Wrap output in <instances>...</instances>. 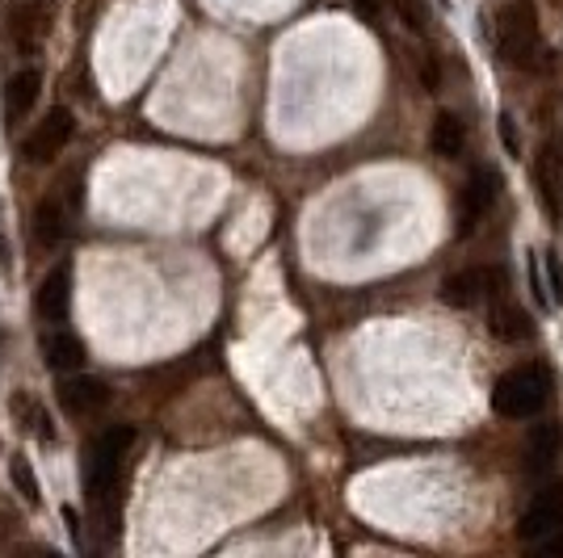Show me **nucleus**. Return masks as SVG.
Returning a JSON list of instances; mask_svg holds the SVG:
<instances>
[{"label":"nucleus","instance_id":"obj_1","mask_svg":"<svg viewBox=\"0 0 563 558\" xmlns=\"http://www.w3.org/2000/svg\"><path fill=\"white\" fill-rule=\"evenodd\" d=\"M134 428L118 425L106 428L93 450H89V462H84V491H89V504L102 517V530L114 525V491H122V458L131 450Z\"/></svg>","mask_w":563,"mask_h":558},{"label":"nucleus","instance_id":"obj_2","mask_svg":"<svg viewBox=\"0 0 563 558\" xmlns=\"http://www.w3.org/2000/svg\"><path fill=\"white\" fill-rule=\"evenodd\" d=\"M496 47H501L509 68H526V72H551L555 68L551 47H542L538 13L530 0H513L509 9L496 17Z\"/></svg>","mask_w":563,"mask_h":558},{"label":"nucleus","instance_id":"obj_3","mask_svg":"<svg viewBox=\"0 0 563 558\" xmlns=\"http://www.w3.org/2000/svg\"><path fill=\"white\" fill-rule=\"evenodd\" d=\"M547 399H551V373L542 366H517L492 387V407L509 420H526V416L542 412Z\"/></svg>","mask_w":563,"mask_h":558},{"label":"nucleus","instance_id":"obj_4","mask_svg":"<svg viewBox=\"0 0 563 558\" xmlns=\"http://www.w3.org/2000/svg\"><path fill=\"white\" fill-rule=\"evenodd\" d=\"M72 131H77V118H72V109H51L38 127H34V134L26 139V156L34 159V164H47V159H55L63 147H68V139H72Z\"/></svg>","mask_w":563,"mask_h":558},{"label":"nucleus","instance_id":"obj_5","mask_svg":"<svg viewBox=\"0 0 563 558\" xmlns=\"http://www.w3.org/2000/svg\"><path fill=\"white\" fill-rule=\"evenodd\" d=\"M560 530H563V483H551V487H542V491H538L535 504L526 508V517H521L517 533H521L526 542H538V537L560 533Z\"/></svg>","mask_w":563,"mask_h":558},{"label":"nucleus","instance_id":"obj_6","mask_svg":"<svg viewBox=\"0 0 563 558\" xmlns=\"http://www.w3.org/2000/svg\"><path fill=\"white\" fill-rule=\"evenodd\" d=\"M496 189H501V177L492 173V168H476L471 173V181L462 189V214H458V236H471L476 231V223H480L488 206H492V198H496Z\"/></svg>","mask_w":563,"mask_h":558},{"label":"nucleus","instance_id":"obj_7","mask_svg":"<svg viewBox=\"0 0 563 558\" xmlns=\"http://www.w3.org/2000/svg\"><path fill=\"white\" fill-rule=\"evenodd\" d=\"M34 307H38V316L47 319V323H63V319H68V311H72V265H68V261L55 265L51 273L43 277Z\"/></svg>","mask_w":563,"mask_h":558},{"label":"nucleus","instance_id":"obj_8","mask_svg":"<svg viewBox=\"0 0 563 558\" xmlns=\"http://www.w3.org/2000/svg\"><path fill=\"white\" fill-rule=\"evenodd\" d=\"M492 282H496V273L492 269H458L450 273L446 282H442V302H450V307H476L480 298L492 294Z\"/></svg>","mask_w":563,"mask_h":558},{"label":"nucleus","instance_id":"obj_9","mask_svg":"<svg viewBox=\"0 0 563 558\" xmlns=\"http://www.w3.org/2000/svg\"><path fill=\"white\" fill-rule=\"evenodd\" d=\"M59 403L68 416H97L109 403V391L102 378H63L59 382Z\"/></svg>","mask_w":563,"mask_h":558},{"label":"nucleus","instance_id":"obj_10","mask_svg":"<svg viewBox=\"0 0 563 558\" xmlns=\"http://www.w3.org/2000/svg\"><path fill=\"white\" fill-rule=\"evenodd\" d=\"M51 29V13H47V0H26L17 13H13V43L22 51H34Z\"/></svg>","mask_w":563,"mask_h":558},{"label":"nucleus","instance_id":"obj_11","mask_svg":"<svg viewBox=\"0 0 563 558\" xmlns=\"http://www.w3.org/2000/svg\"><path fill=\"white\" fill-rule=\"evenodd\" d=\"M488 332H492L496 341L517 345V341H526V336H530V316H526L517 302L501 298V302H492V311H488Z\"/></svg>","mask_w":563,"mask_h":558},{"label":"nucleus","instance_id":"obj_12","mask_svg":"<svg viewBox=\"0 0 563 558\" xmlns=\"http://www.w3.org/2000/svg\"><path fill=\"white\" fill-rule=\"evenodd\" d=\"M43 361H47L51 370H81V361H84L81 336H72V332H51V336L43 341Z\"/></svg>","mask_w":563,"mask_h":558},{"label":"nucleus","instance_id":"obj_13","mask_svg":"<svg viewBox=\"0 0 563 558\" xmlns=\"http://www.w3.org/2000/svg\"><path fill=\"white\" fill-rule=\"evenodd\" d=\"M63 231H68V214H63V202L51 193V198H43L38 211H34V244L55 248V244L63 239Z\"/></svg>","mask_w":563,"mask_h":558},{"label":"nucleus","instance_id":"obj_14","mask_svg":"<svg viewBox=\"0 0 563 558\" xmlns=\"http://www.w3.org/2000/svg\"><path fill=\"white\" fill-rule=\"evenodd\" d=\"M462 143H467V127H462V118L450 114V109H442L437 118H433V152L446 159H458L462 156Z\"/></svg>","mask_w":563,"mask_h":558},{"label":"nucleus","instance_id":"obj_15","mask_svg":"<svg viewBox=\"0 0 563 558\" xmlns=\"http://www.w3.org/2000/svg\"><path fill=\"white\" fill-rule=\"evenodd\" d=\"M38 88H43V76H38L34 68H26V72H17V76L9 80V93H4V114H9V122L30 114V106L38 102Z\"/></svg>","mask_w":563,"mask_h":558},{"label":"nucleus","instance_id":"obj_16","mask_svg":"<svg viewBox=\"0 0 563 558\" xmlns=\"http://www.w3.org/2000/svg\"><path fill=\"white\" fill-rule=\"evenodd\" d=\"M560 450H563V425H538L530 432V450H526L530 471H547L560 458Z\"/></svg>","mask_w":563,"mask_h":558},{"label":"nucleus","instance_id":"obj_17","mask_svg":"<svg viewBox=\"0 0 563 558\" xmlns=\"http://www.w3.org/2000/svg\"><path fill=\"white\" fill-rule=\"evenodd\" d=\"M9 478H13V487L22 491V500H26L30 508L43 500V491H38V478H34V471H30V462L22 458V453H13V462H9Z\"/></svg>","mask_w":563,"mask_h":558},{"label":"nucleus","instance_id":"obj_18","mask_svg":"<svg viewBox=\"0 0 563 558\" xmlns=\"http://www.w3.org/2000/svg\"><path fill=\"white\" fill-rule=\"evenodd\" d=\"M17 412H22V420H26V428L34 432V437H38V441H55L51 416H47V412H43L34 399H26V395L17 399Z\"/></svg>","mask_w":563,"mask_h":558},{"label":"nucleus","instance_id":"obj_19","mask_svg":"<svg viewBox=\"0 0 563 558\" xmlns=\"http://www.w3.org/2000/svg\"><path fill=\"white\" fill-rule=\"evenodd\" d=\"M542 282H547V294H551V307L563 302V265H560V252H555V248L542 252Z\"/></svg>","mask_w":563,"mask_h":558},{"label":"nucleus","instance_id":"obj_20","mask_svg":"<svg viewBox=\"0 0 563 558\" xmlns=\"http://www.w3.org/2000/svg\"><path fill=\"white\" fill-rule=\"evenodd\" d=\"M396 9H400L403 26L412 29V34H425V29H430V13H425L421 0H396Z\"/></svg>","mask_w":563,"mask_h":558},{"label":"nucleus","instance_id":"obj_21","mask_svg":"<svg viewBox=\"0 0 563 558\" xmlns=\"http://www.w3.org/2000/svg\"><path fill=\"white\" fill-rule=\"evenodd\" d=\"M417 76H421V84H425L430 93H437V88H442V68H437V55H430V51L417 55Z\"/></svg>","mask_w":563,"mask_h":558},{"label":"nucleus","instance_id":"obj_22","mask_svg":"<svg viewBox=\"0 0 563 558\" xmlns=\"http://www.w3.org/2000/svg\"><path fill=\"white\" fill-rule=\"evenodd\" d=\"M501 139H505L509 156H521V143H517V122H513L509 114H501Z\"/></svg>","mask_w":563,"mask_h":558},{"label":"nucleus","instance_id":"obj_23","mask_svg":"<svg viewBox=\"0 0 563 558\" xmlns=\"http://www.w3.org/2000/svg\"><path fill=\"white\" fill-rule=\"evenodd\" d=\"M542 555H563V530L560 533H547V537H538L535 542Z\"/></svg>","mask_w":563,"mask_h":558}]
</instances>
